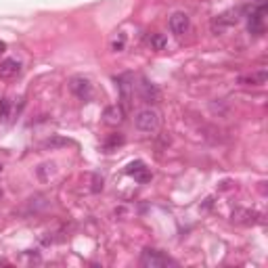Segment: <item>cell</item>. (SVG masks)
Masks as SVG:
<instances>
[{
	"label": "cell",
	"mask_w": 268,
	"mask_h": 268,
	"mask_svg": "<svg viewBox=\"0 0 268 268\" xmlns=\"http://www.w3.org/2000/svg\"><path fill=\"white\" fill-rule=\"evenodd\" d=\"M124 46H126V36L120 32L118 34V38H116V40H113L111 42V50H116V52H120V50H124Z\"/></svg>",
	"instance_id": "e0dca14e"
},
{
	"label": "cell",
	"mask_w": 268,
	"mask_h": 268,
	"mask_svg": "<svg viewBox=\"0 0 268 268\" xmlns=\"http://www.w3.org/2000/svg\"><path fill=\"white\" fill-rule=\"evenodd\" d=\"M252 3H254V5H264L266 0H252Z\"/></svg>",
	"instance_id": "d6986e66"
},
{
	"label": "cell",
	"mask_w": 268,
	"mask_h": 268,
	"mask_svg": "<svg viewBox=\"0 0 268 268\" xmlns=\"http://www.w3.org/2000/svg\"><path fill=\"white\" fill-rule=\"evenodd\" d=\"M122 143H124V139L120 137V134H111V139H109V143L105 145V149H107V151H111L116 145H122Z\"/></svg>",
	"instance_id": "ac0fdd59"
},
{
	"label": "cell",
	"mask_w": 268,
	"mask_h": 268,
	"mask_svg": "<svg viewBox=\"0 0 268 268\" xmlns=\"http://www.w3.org/2000/svg\"><path fill=\"white\" fill-rule=\"evenodd\" d=\"M141 97L145 103H157L159 101V90L155 84H151L149 80H143L141 82Z\"/></svg>",
	"instance_id": "30bf717a"
},
{
	"label": "cell",
	"mask_w": 268,
	"mask_h": 268,
	"mask_svg": "<svg viewBox=\"0 0 268 268\" xmlns=\"http://www.w3.org/2000/svg\"><path fill=\"white\" fill-rule=\"evenodd\" d=\"M5 48H7V44H5V42H0V52H5Z\"/></svg>",
	"instance_id": "ffe728a7"
},
{
	"label": "cell",
	"mask_w": 268,
	"mask_h": 268,
	"mask_svg": "<svg viewBox=\"0 0 268 268\" xmlns=\"http://www.w3.org/2000/svg\"><path fill=\"white\" fill-rule=\"evenodd\" d=\"M69 90L78 99L86 101V99H90V94H92V84H90L88 78H84V75H75V78L69 80Z\"/></svg>",
	"instance_id": "5b68a950"
},
{
	"label": "cell",
	"mask_w": 268,
	"mask_h": 268,
	"mask_svg": "<svg viewBox=\"0 0 268 268\" xmlns=\"http://www.w3.org/2000/svg\"><path fill=\"white\" fill-rule=\"evenodd\" d=\"M266 78H268L266 69H260V71H254V73L239 75L237 84H241V86H262V84H266Z\"/></svg>",
	"instance_id": "52a82bcc"
},
{
	"label": "cell",
	"mask_w": 268,
	"mask_h": 268,
	"mask_svg": "<svg viewBox=\"0 0 268 268\" xmlns=\"http://www.w3.org/2000/svg\"><path fill=\"white\" fill-rule=\"evenodd\" d=\"M126 174L134 176L139 182H149V180H151V172H149V168H147L143 162H132V164H128Z\"/></svg>",
	"instance_id": "ba28073f"
},
{
	"label": "cell",
	"mask_w": 268,
	"mask_h": 268,
	"mask_svg": "<svg viewBox=\"0 0 268 268\" xmlns=\"http://www.w3.org/2000/svg\"><path fill=\"white\" fill-rule=\"evenodd\" d=\"M11 111H13V101L11 99L0 101V122H9L11 120Z\"/></svg>",
	"instance_id": "5bb4252c"
},
{
	"label": "cell",
	"mask_w": 268,
	"mask_h": 268,
	"mask_svg": "<svg viewBox=\"0 0 268 268\" xmlns=\"http://www.w3.org/2000/svg\"><path fill=\"white\" fill-rule=\"evenodd\" d=\"M189 25H191V19H189V15L182 13V11H178V13H174V15L170 17V32L174 34V36L186 34V32H189Z\"/></svg>",
	"instance_id": "8992f818"
},
{
	"label": "cell",
	"mask_w": 268,
	"mask_h": 268,
	"mask_svg": "<svg viewBox=\"0 0 268 268\" xmlns=\"http://www.w3.org/2000/svg\"><path fill=\"white\" fill-rule=\"evenodd\" d=\"M55 174H57V164L55 162H44V164H40V166L36 168V176L40 178L42 182L50 180Z\"/></svg>",
	"instance_id": "7c38bea8"
},
{
	"label": "cell",
	"mask_w": 268,
	"mask_h": 268,
	"mask_svg": "<svg viewBox=\"0 0 268 268\" xmlns=\"http://www.w3.org/2000/svg\"><path fill=\"white\" fill-rule=\"evenodd\" d=\"M0 197H3V191H0Z\"/></svg>",
	"instance_id": "7402d4cb"
},
{
	"label": "cell",
	"mask_w": 268,
	"mask_h": 268,
	"mask_svg": "<svg viewBox=\"0 0 268 268\" xmlns=\"http://www.w3.org/2000/svg\"><path fill=\"white\" fill-rule=\"evenodd\" d=\"M264 15H266V3L264 5H256L250 13V21H247V30L254 36H262L264 34Z\"/></svg>",
	"instance_id": "277c9868"
},
{
	"label": "cell",
	"mask_w": 268,
	"mask_h": 268,
	"mask_svg": "<svg viewBox=\"0 0 268 268\" xmlns=\"http://www.w3.org/2000/svg\"><path fill=\"white\" fill-rule=\"evenodd\" d=\"M237 15H239L237 11H226V13L218 15V17H214V19H212V23H209V28H212L214 34H224L228 28H233V25L239 21V17H237Z\"/></svg>",
	"instance_id": "3957f363"
},
{
	"label": "cell",
	"mask_w": 268,
	"mask_h": 268,
	"mask_svg": "<svg viewBox=\"0 0 268 268\" xmlns=\"http://www.w3.org/2000/svg\"><path fill=\"white\" fill-rule=\"evenodd\" d=\"M176 262L170 260L166 254H162L159 250H153V247H147L141 254V266L145 268H164V266H174Z\"/></svg>",
	"instance_id": "7a4b0ae2"
},
{
	"label": "cell",
	"mask_w": 268,
	"mask_h": 268,
	"mask_svg": "<svg viewBox=\"0 0 268 268\" xmlns=\"http://www.w3.org/2000/svg\"><path fill=\"white\" fill-rule=\"evenodd\" d=\"M233 220H237L241 224H256V222H260V214L250 212V209H237V212L233 214Z\"/></svg>",
	"instance_id": "4fadbf2b"
},
{
	"label": "cell",
	"mask_w": 268,
	"mask_h": 268,
	"mask_svg": "<svg viewBox=\"0 0 268 268\" xmlns=\"http://www.w3.org/2000/svg\"><path fill=\"white\" fill-rule=\"evenodd\" d=\"M21 71V63H19L17 59H5L3 63H0V78H15V75Z\"/></svg>",
	"instance_id": "8fae6325"
},
{
	"label": "cell",
	"mask_w": 268,
	"mask_h": 268,
	"mask_svg": "<svg viewBox=\"0 0 268 268\" xmlns=\"http://www.w3.org/2000/svg\"><path fill=\"white\" fill-rule=\"evenodd\" d=\"M3 170H5V168H3V164H0V174H3Z\"/></svg>",
	"instance_id": "44dd1931"
},
{
	"label": "cell",
	"mask_w": 268,
	"mask_h": 268,
	"mask_svg": "<svg viewBox=\"0 0 268 268\" xmlns=\"http://www.w3.org/2000/svg\"><path fill=\"white\" fill-rule=\"evenodd\" d=\"M67 145H71V141L59 139V137H52V139H48V141L44 143V147H50V149H55V147H67Z\"/></svg>",
	"instance_id": "2e32d148"
},
{
	"label": "cell",
	"mask_w": 268,
	"mask_h": 268,
	"mask_svg": "<svg viewBox=\"0 0 268 268\" xmlns=\"http://www.w3.org/2000/svg\"><path fill=\"white\" fill-rule=\"evenodd\" d=\"M149 44H151L153 50H164V48L168 46V40H166L162 34H153V36L149 38Z\"/></svg>",
	"instance_id": "9a60e30c"
},
{
	"label": "cell",
	"mask_w": 268,
	"mask_h": 268,
	"mask_svg": "<svg viewBox=\"0 0 268 268\" xmlns=\"http://www.w3.org/2000/svg\"><path fill=\"white\" fill-rule=\"evenodd\" d=\"M103 120H105V124H109V126H118V124H122V120H124V109L118 107V105H109V107H105V111H103Z\"/></svg>",
	"instance_id": "9c48e42d"
},
{
	"label": "cell",
	"mask_w": 268,
	"mask_h": 268,
	"mask_svg": "<svg viewBox=\"0 0 268 268\" xmlns=\"http://www.w3.org/2000/svg\"><path fill=\"white\" fill-rule=\"evenodd\" d=\"M159 113L155 109H141L137 116H134V126H137L139 132H145V134H153V132H157L159 128Z\"/></svg>",
	"instance_id": "6da1fadb"
}]
</instances>
